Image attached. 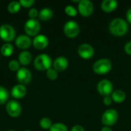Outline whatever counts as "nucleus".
Segmentation results:
<instances>
[{"label": "nucleus", "instance_id": "obj_7", "mask_svg": "<svg viewBox=\"0 0 131 131\" xmlns=\"http://www.w3.org/2000/svg\"><path fill=\"white\" fill-rule=\"evenodd\" d=\"M24 29L28 36H37L41 30V25L37 19H28L25 25Z\"/></svg>", "mask_w": 131, "mask_h": 131}, {"label": "nucleus", "instance_id": "obj_1", "mask_svg": "<svg viewBox=\"0 0 131 131\" xmlns=\"http://www.w3.org/2000/svg\"><path fill=\"white\" fill-rule=\"evenodd\" d=\"M129 30L128 22L122 18H116L113 19L109 25L110 32L117 37L125 35Z\"/></svg>", "mask_w": 131, "mask_h": 131}, {"label": "nucleus", "instance_id": "obj_22", "mask_svg": "<svg viewBox=\"0 0 131 131\" xmlns=\"http://www.w3.org/2000/svg\"><path fill=\"white\" fill-rule=\"evenodd\" d=\"M21 7V6L19 2L13 1V2H11L8 4V11L11 14H15V13H18L19 12Z\"/></svg>", "mask_w": 131, "mask_h": 131}, {"label": "nucleus", "instance_id": "obj_37", "mask_svg": "<svg viewBox=\"0 0 131 131\" xmlns=\"http://www.w3.org/2000/svg\"><path fill=\"white\" fill-rule=\"evenodd\" d=\"M24 131H31V130H24Z\"/></svg>", "mask_w": 131, "mask_h": 131}, {"label": "nucleus", "instance_id": "obj_28", "mask_svg": "<svg viewBox=\"0 0 131 131\" xmlns=\"http://www.w3.org/2000/svg\"><path fill=\"white\" fill-rule=\"evenodd\" d=\"M8 68L12 71H18L20 69V63L16 60H12L8 63Z\"/></svg>", "mask_w": 131, "mask_h": 131}, {"label": "nucleus", "instance_id": "obj_3", "mask_svg": "<svg viewBox=\"0 0 131 131\" xmlns=\"http://www.w3.org/2000/svg\"><path fill=\"white\" fill-rule=\"evenodd\" d=\"M52 64V59L47 54H41L34 60V67L38 71H48Z\"/></svg>", "mask_w": 131, "mask_h": 131}, {"label": "nucleus", "instance_id": "obj_29", "mask_svg": "<svg viewBox=\"0 0 131 131\" xmlns=\"http://www.w3.org/2000/svg\"><path fill=\"white\" fill-rule=\"evenodd\" d=\"M35 0H20L19 3L21 6L24 8H30L35 4Z\"/></svg>", "mask_w": 131, "mask_h": 131}, {"label": "nucleus", "instance_id": "obj_17", "mask_svg": "<svg viewBox=\"0 0 131 131\" xmlns=\"http://www.w3.org/2000/svg\"><path fill=\"white\" fill-rule=\"evenodd\" d=\"M118 5V2L116 0H104L101 2V9L106 13H111L114 12Z\"/></svg>", "mask_w": 131, "mask_h": 131}, {"label": "nucleus", "instance_id": "obj_25", "mask_svg": "<svg viewBox=\"0 0 131 131\" xmlns=\"http://www.w3.org/2000/svg\"><path fill=\"white\" fill-rule=\"evenodd\" d=\"M49 131H68V127L62 123H55L52 124Z\"/></svg>", "mask_w": 131, "mask_h": 131}, {"label": "nucleus", "instance_id": "obj_6", "mask_svg": "<svg viewBox=\"0 0 131 131\" xmlns=\"http://www.w3.org/2000/svg\"><path fill=\"white\" fill-rule=\"evenodd\" d=\"M15 30L9 24H3L0 26V38L6 42H10L15 38Z\"/></svg>", "mask_w": 131, "mask_h": 131}, {"label": "nucleus", "instance_id": "obj_23", "mask_svg": "<svg viewBox=\"0 0 131 131\" xmlns=\"http://www.w3.org/2000/svg\"><path fill=\"white\" fill-rule=\"evenodd\" d=\"M9 94L5 88L0 85V105L4 104L8 99Z\"/></svg>", "mask_w": 131, "mask_h": 131}, {"label": "nucleus", "instance_id": "obj_4", "mask_svg": "<svg viewBox=\"0 0 131 131\" xmlns=\"http://www.w3.org/2000/svg\"><path fill=\"white\" fill-rule=\"evenodd\" d=\"M119 114L118 112L115 109H108L104 112L101 117V122L104 124V126L107 127H111L114 125L117 121H118Z\"/></svg>", "mask_w": 131, "mask_h": 131}, {"label": "nucleus", "instance_id": "obj_36", "mask_svg": "<svg viewBox=\"0 0 131 131\" xmlns=\"http://www.w3.org/2000/svg\"><path fill=\"white\" fill-rule=\"evenodd\" d=\"M7 131H16V130H8Z\"/></svg>", "mask_w": 131, "mask_h": 131}, {"label": "nucleus", "instance_id": "obj_14", "mask_svg": "<svg viewBox=\"0 0 131 131\" xmlns=\"http://www.w3.org/2000/svg\"><path fill=\"white\" fill-rule=\"evenodd\" d=\"M32 44L31 39L27 35H20L15 38V45L21 50L28 48Z\"/></svg>", "mask_w": 131, "mask_h": 131}, {"label": "nucleus", "instance_id": "obj_27", "mask_svg": "<svg viewBox=\"0 0 131 131\" xmlns=\"http://www.w3.org/2000/svg\"><path fill=\"white\" fill-rule=\"evenodd\" d=\"M46 76L51 81H55L58 77V72L54 68H50L46 71Z\"/></svg>", "mask_w": 131, "mask_h": 131}, {"label": "nucleus", "instance_id": "obj_33", "mask_svg": "<svg viewBox=\"0 0 131 131\" xmlns=\"http://www.w3.org/2000/svg\"><path fill=\"white\" fill-rule=\"evenodd\" d=\"M71 131H85L84 127H82L81 125H74V127H72V128L71 129Z\"/></svg>", "mask_w": 131, "mask_h": 131}, {"label": "nucleus", "instance_id": "obj_2", "mask_svg": "<svg viewBox=\"0 0 131 131\" xmlns=\"http://www.w3.org/2000/svg\"><path fill=\"white\" fill-rule=\"evenodd\" d=\"M112 69V62L108 58H101L97 60L93 64V71L99 75L108 74Z\"/></svg>", "mask_w": 131, "mask_h": 131}, {"label": "nucleus", "instance_id": "obj_18", "mask_svg": "<svg viewBox=\"0 0 131 131\" xmlns=\"http://www.w3.org/2000/svg\"><path fill=\"white\" fill-rule=\"evenodd\" d=\"M111 96L112 97L113 101L117 104L123 103L127 97V94L123 90H115L113 91Z\"/></svg>", "mask_w": 131, "mask_h": 131}, {"label": "nucleus", "instance_id": "obj_12", "mask_svg": "<svg viewBox=\"0 0 131 131\" xmlns=\"http://www.w3.org/2000/svg\"><path fill=\"white\" fill-rule=\"evenodd\" d=\"M17 81L20 84H28L31 82L32 78V74L30 70L26 68H20V69L16 73Z\"/></svg>", "mask_w": 131, "mask_h": 131}, {"label": "nucleus", "instance_id": "obj_9", "mask_svg": "<svg viewBox=\"0 0 131 131\" xmlns=\"http://www.w3.org/2000/svg\"><path fill=\"white\" fill-rule=\"evenodd\" d=\"M94 4L90 0H81L78 5V12L84 17H88L94 12Z\"/></svg>", "mask_w": 131, "mask_h": 131}, {"label": "nucleus", "instance_id": "obj_13", "mask_svg": "<svg viewBox=\"0 0 131 131\" xmlns=\"http://www.w3.org/2000/svg\"><path fill=\"white\" fill-rule=\"evenodd\" d=\"M49 44V40L45 35H38L32 41V45L35 48L38 50L45 49Z\"/></svg>", "mask_w": 131, "mask_h": 131}, {"label": "nucleus", "instance_id": "obj_10", "mask_svg": "<svg viewBox=\"0 0 131 131\" xmlns=\"http://www.w3.org/2000/svg\"><path fill=\"white\" fill-rule=\"evenodd\" d=\"M5 110L7 114L13 118L18 117L21 113V106L20 103L15 100L9 101L5 106Z\"/></svg>", "mask_w": 131, "mask_h": 131}, {"label": "nucleus", "instance_id": "obj_34", "mask_svg": "<svg viewBox=\"0 0 131 131\" xmlns=\"http://www.w3.org/2000/svg\"><path fill=\"white\" fill-rule=\"evenodd\" d=\"M126 18H127V22L131 25V8H130L127 10V13H126Z\"/></svg>", "mask_w": 131, "mask_h": 131}, {"label": "nucleus", "instance_id": "obj_21", "mask_svg": "<svg viewBox=\"0 0 131 131\" xmlns=\"http://www.w3.org/2000/svg\"><path fill=\"white\" fill-rule=\"evenodd\" d=\"M1 54L5 57H10L13 52H14V48L13 45L10 43H5L4 44L0 49Z\"/></svg>", "mask_w": 131, "mask_h": 131}, {"label": "nucleus", "instance_id": "obj_31", "mask_svg": "<svg viewBox=\"0 0 131 131\" xmlns=\"http://www.w3.org/2000/svg\"><path fill=\"white\" fill-rule=\"evenodd\" d=\"M113 102V100H112V97L111 96H106V97H104V99H103V103L105 106H110L111 105Z\"/></svg>", "mask_w": 131, "mask_h": 131}, {"label": "nucleus", "instance_id": "obj_5", "mask_svg": "<svg viewBox=\"0 0 131 131\" xmlns=\"http://www.w3.org/2000/svg\"><path fill=\"white\" fill-rule=\"evenodd\" d=\"M64 35L69 38H74L78 37L80 33V26L75 21H68L63 28Z\"/></svg>", "mask_w": 131, "mask_h": 131}, {"label": "nucleus", "instance_id": "obj_35", "mask_svg": "<svg viewBox=\"0 0 131 131\" xmlns=\"http://www.w3.org/2000/svg\"><path fill=\"white\" fill-rule=\"evenodd\" d=\"M101 131H113V130H112V129H111L110 127L104 126V127L101 129Z\"/></svg>", "mask_w": 131, "mask_h": 131}, {"label": "nucleus", "instance_id": "obj_30", "mask_svg": "<svg viewBox=\"0 0 131 131\" xmlns=\"http://www.w3.org/2000/svg\"><path fill=\"white\" fill-rule=\"evenodd\" d=\"M38 13H39V12H38L36 8H31V9L28 11V16H29L31 19H35V18H36L37 16H38Z\"/></svg>", "mask_w": 131, "mask_h": 131}, {"label": "nucleus", "instance_id": "obj_19", "mask_svg": "<svg viewBox=\"0 0 131 131\" xmlns=\"http://www.w3.org/2000/svg\"><path fill=\"white\" fill-rule=\"evenodd\" d=\"M31 60H32V55L28 51H23L18 55V62L24 66L29 64Z\"/></svg>", "mask_w": 131, "mask_h": 131}, {"label": "nucleus", "instance_id": "obj_24", "mask_svg": "<svg viewBox=\"0 0 131 131\" xmlns=\"http://www.w3.org/2000/svg\"><path fill=\"white\" fill-rule=\"evenodd\" d=\"M39 125L44 130H49L52 126V121L48 117H43L40 120Z\"/></svg>", "mask_w": 131, "mask_h": 131}, {"label": "nucleus", "instance_id": "obj_11", "mask_svg": "<svg viewBox=\"0 0 131 131\" xmlns=\"http://www.w3.org/2000/svg\"><path fill=\"white\" fill-rule=\"evenodd\" d=\"M78 53L80 58L87 60V59H91L94 57L95 51L92 45L88 43H84L78 47Z\"/></svg>", "mask_w": 131, "mask_h": 131}, {"label": "nucleus", "instance_id": "obj_32", "mask_svg": "<svg viewBox=\"0 0 131 131\" xmlns=\"http://www.w3.org/2000/svg\"><path fill=\"white\" fill-rule=\"evenodd\" d=\"M124 51L127 54L131 55V41H127L124 45Z\"/></svg>", "mask_w": 131, "mask_h": 131}, {"label": "nucleus", "instance_id": "obj_8", "mask_svg": "<svg viewBox=\"0 0 131 131\" xmlns=\"http://www.w3.org/2000/svg\"><path fill=\"white\" fill-rule=\"evenodd\" d=\"M97 90L103 97L111 96L114 91V84L110 80L103 79L98 82L97 85Z\"/></svg>", "mask_w": 131, "mask_h": 131}, {"label": "nucleus", "instance_id": "obj_20", "mask_svg": "<svg viewBox=\"0 0 131 131\" xmlns=\"http://www.w3.org/2000/svg\"><path fill=\"white\" fill-rule=\"evenodd\" d=\"M53 15H54V12L49 8H44L41 9L38 13L39 19L41 21H45L51 20L53 18Z\"/></svg>", "mask_w": 131, "mask_h": 131}, {"label": "nucleus", "instance_id": "obj_26", "mask_svg": "<svg viewBox=\"0 0 131 131\" xmlns=\"http://www.w3.org/2000/svg\"><path fill=\"white\" fill-rule=\"evenodd\" d=\"M64 12L70 17H75L78 13V9L71 5H68L65 7Z\"/></svg>", "mask_w": 131, "mask_h": 131}, {"label": "nucleus", "instance_id": "obj_16", "mask_svg": "<svg viewBox=\"0 0 131 131\" xmlns=\"http://www.w3.org/2000/svg\"><path fill=\"white\" fill-rule=\"evenodd\" d=\"M27 93V89L23 84H16L15 85L11 91L12 96L15 99H21L23 98Z\"/></svg>", "mask_w": 131, "mask_h": 131}, {"label": "nucleus", "instance_id": "obj_15", "mask_svg": "<svg viewBox=\"0 0 131 131\" xmlns=\"http://www.w3.org/2000/svg\"><path fill=\"white\" fill-rule=\"evenodd\" d=\"M69 62L67 58L64 56L58 57L54 61H53V68L58 71H65L68 67Z\"/></svg>", "mask_w": 131, "mask_h": 131}]
</instances>
